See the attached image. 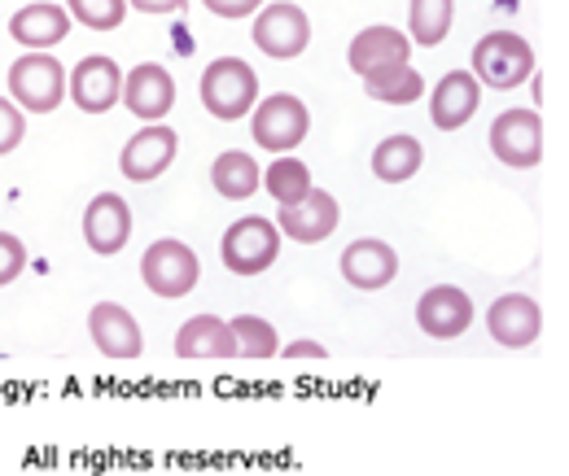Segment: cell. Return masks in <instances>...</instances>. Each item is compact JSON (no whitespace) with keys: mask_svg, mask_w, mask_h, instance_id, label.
I'll return each mask as SVG.
<instances>
[{"mask_svg":"<svg viewBox=\"0 0 569 476\" xmlns=\"http://www.w3.org/2000/svg\"><path fill=\"white\" fill-rule=\"evenodd\" d=\"M421 162H426V149H421L417 136H386L372 149V175H377L381 184H403V180H412V175L421 171Z\"/></svg>","mask_w":569,"mask_h":476,"instance_id":"cell-23","label":"cell"},{"mask_svg":"<svg viewBox=\"0 0 569 476\" xmlns=\"http://www.w3.org/2000/svg\"><path fill=\"white\" fill-rule=\"evenodd\" d=\"M473 70H478V79H482L487 88L512 92V88H521V83L530 79V70H535V49H530L521 36H512V31H491V36H482V40L473 44Z\"/></svg>","mask_w":569,"mask_h":476,"instance_id":"cell-3","label":"cell"},{"mask_svg":"<svg viewBox=\"0 0 569 476\" xmlns=\"http://www.w3.org/2000/svg\"><path fill=\"white\" fill-rule=\"evenodd\" d=\"M176 149H180V136H176L171 128L149 123V128H141L137 136L123 144L119 171H123L132 184H149V180H158V175L176 162Z\"/></svg>","mask_w":569,"mask_h":476,"instance_id":"cell-10","label":"cell"},{"mask_svg":"<svg viewBox=\"0 0 569 476\" xmlns=\"http://www.w3.org/2000/svg\"><path fill=\"white\" fill-rule=\"evenodd\" d=\"M198 275H202V263L198 254L184 245V241H153L141 259V280L149 293L158 297H184L198 288Z\"/></svg>","mask_w":569,"mask_h":476,"instance_id":"cell-5","label":"cell"},{"mask_svg":"<svg viewBox=\"0 0 569 476\" xmlns=\"http://www.w3.org/2000/svg\"><path fill=\"white\" fill-rule=\"evenodd\" d=\"M487 328H491V337L499 345L526 350V345H535L539 333H543V311L526 293H503V297L491 302V311H487Z\"/></svg>","mask_w":569,"mask_h":476,"instance_id":"cell-14","label":"cell"},{"mask_svg":"<svg viewBox=\"0 0 569 476\" xmlns=\"http://www.w3.org/2000/svg\"><path fill=\"white\" fill-rule=\"evenodd\" d=\"M277 254H281V227L268 223V219H259V214L237 219L223 232V241H219V259H223V267L232 275L268 272L277 263Z\"/></svg>","mask_w":569,"mask_h":476,"instance_id":"cell-2","label":"cell"},{"mask_svg":"<svg viewBox=\"0 0 569 476\" xmlns=\"http://www.w3.org/2000/svg\"><path fill=\"white\" fill-rule=\"evenodd\" d=\"M451 13H456V0H412L408 9V31L421 49H433L447 40L451 31Z\"/></svg>","mask_w":569,"mask_h":476,"instance_id":"cell-25","label":"cell"},{"mask_svg":"<svg viewBox=\"0 0 569 476\" xmlns=\"http://www.w3.org/2000/svg\"><path fill=\"white\" fill-rule=\"evenodd\" d=\"M211 184L219 189V198H228V202H246V198H254V193H259L263 171L254 166V158H250L246 149H228V153H219V158H214Z\"/></svg>","mask_w":569,"mask_h":476,"instance_id":"cell-22","label":"cell"},{"mask_svg":"<svg viewBox=\"0 0 569 476\" xmlns=\"http://www.w3.org/2000/svg\"><path fill=\"white\" fill-rule=\"evenodd\" d=\"M478 105H482V79L469 70H447L429 92V119L438 132L465 128L478 114Z\"/></svg>","mask_w":569,"mask_h":476,"instance_id":"cell-9","label":"cell"},{"mask_svg":"<svg viewBox=\"0 0 569 476\" xmlns=\"http://www.w3.org/2000/svg\"><path fill=\"white\" fill-rule=\"evenodd\" d=\"M281 354L284 358H325V345L320 341H289Z\"/></svg>","mask_w":569,"mask_h":476,"instance_id":"cell-33","label":"cell"},{"mask_svg":"<svg viewBox=\"0 0 569 476\" xmlns=\"http://www.w3.org/2000/svg\"><path fill=\"white\" fill-rule=\"evenodd\" d=\"M128 236H132V210H128V202L119 193H97L88 202V210H83V241H88V250L110 259V254H119L128 245Z\"/></svg>","mask_w":569,"mask_h":476,"instance_id":"cell-13","label":"cell"},{"mask_svg":"<svg viewBox=\"0 0 569 476\" xmlns=\"http://www.w3.org/2000/svg\"><path fill=\"white\" fill-rule=\"evenodd\" d=\"M412 53V40L395 27H363L351 49H347V67L356 74H372V70H386V67H403Z\"/></svg>","mask_w":569,"mask_h":476,"instance_id":"cell-19","label":"cell"},{"mask_svg":"<svg viewBox=\"0 0 569 476\" xmlns=\"http://www.w3.org/2000/svg\"><path fill=\"white\" fill-rule=\"evenodd\" d=\"M71 4V18L79 27H88V31H114V27H123V18H128V0H67Z\"/></svg>","mask_w":569,"mask_h":476,"instance_id":"cell-28","label":"cell"},{"mask_svg":"<svg viewBox=\"0 0 569 476\" xmlns=\"http://www.w3.org/2000/svg\"><path fill=\"white\" fill-rule=\"evenodd\" d=\"M67 92H71V79L62 62H53L49 53H22L9 67V97L36 114H53Z\"/></svg>","mask_w":569,"mask_h":476,"instance_id":"cell-4","label":"cell"},{"mask_svg":"<svg viewBox=\"0 0 569 476\" xmlns=\"http://www.w3.org/2000/svg\"><path fill=\"white\" fill-rule=\"evenodd\" d=\"M176 354L180 358H232L237 354L232 324H223L219 315H193L176 333Z\"/></svg>","mask_w":569,"mask_h":476,"instance_id":"cell-21","label":"cell"},{"mask_svg":"<svg viewBox=\"0 0 569 476\" xmlns=\"http://www.w3.org/2000/svg\"><path fill=\"white\" fill-rule=\"evenodd\" d=\"M22 136H27V119H22V110L9 105V97H0V158L13 153V149L22 144Z\"/></svg>","mask_w":569,"mask_h":476,"instance_id":"cell-30","label":"cell"},{"mask_svg":"<svg viewBox=\"0 0 569 476\" xmlns=\"http://www.w3.org/2000/svg\"><path fill=\"white\" fill-rule=\"evenodd\" d=\"M363 92L372 101H381V105H412V101L426 97V79H421V70H412L403 62V67H386L363 74Z\"/></svg>","mask_w":569,"mask_h":476,"instance_id":"cell-24","label":"cell"},{"mask_svg":"<svg viewBox=\"0 0 569 476\" xmlns=\"http://www.w3.org/2000/svg\"><path fill=\"white\" fill-rule=\"evenodd\" d=\"M123 105L141 119V123H162L176 105V79L158 62H141L123 79Z\"/></svg>","mask_w":569,"mask_h":476,"instance_id":"cell-17","label":"cell"},{"mask_svg":"<svg viewBox=\"0 0 569 476\" xmlns=\"http://www.w3.org/2000/svg\"><path fill=\"white\" fill-rule=\"evenodd\" d=\"M338 202H333V193H325V189H311L302 202L293 205H281V214H277V227H281L289 241H298V245H320L325 236H333L338 232Z\"/></svg>","mask_w":569,"mask_h":476,"instance_id":"cell-15","label":"cell"},{"mask_svg":"<svg viewBox=\"0 0 569 476\" xmlns=\"http://www.w3.org/2000/svg\"><path fill=\"white\" fill-rule=\"evenodd\" d=\"M88 337H92V345L101 354H110V358H141L144 350L141 324L119 302H97L88 311Z\"/></svg>","mask_w":569,"mask_h":476,"instance_id":"cell-16","label":"cell"},{"mask_svg":"<svg viewBox=\"0 0 569 476\" xmlns=\"http://www.w3.org/2000/svg\"><path fill=\"white\" fill-rule=\"evenodd\" d=\"M9 36L18 44H27L31 53H44L53 44H62L71 36V9L62 4H49V0H36V4H22L13 18H9Z\"/></svg>","mask_w":569,"mask_h":476,"instance_id":"cell-18","label":"cell"},{"mask_svg":"<svg viewBox=\"0 0 569 476\" xmlns=\"http://www.w3.org/2000/svg\"><path fill=\"white\" fill-rule=\"evenodd\" d=\"M232 337H237V354L246 358H272L281 354V341H277V328L259 315H237L232 320Z\"/></svg>","mask_w":569,"mask_h":476,"instance_id":"cell-27","label":"cell"},{"mask_svg":"<svg viewBox=\"0 0 569 476\" xmlns=\"http://www.w3.org/2000/svg\"><path fill=\"white\" fill-rule=\"evenodd\" d=\"M250 40L259 44V53H268L277 62H289V58H298L311 44V22H307V13L298 4L277 0V4H263L259 9Z\"/></svg>","mask_w":569,"mask_h":476,"instance_id":"cell-8","label":"cell"},{"mask_svg":"<svg viewBox=\"0 0 569 476\" xmlns=\"http://www.w3.org/2000/svg\"><path fill=\"white\" fill-rule=\"evenodd\" d=\"M417 324H421L426 337H460L473 324V297L465 288H456V284H433L417 302Z\"/></svg>","mask_w":569,"mask_h":476,"instance_id":"cell-11","label":"cell"},{"mask_svg":"<svg viewBox=\"0 0 569 476\" xmlns=\"http://www.w3.org/2000/svg\"><path fill=\"white\" fill-rule=\"evenodd\" d=\"M263 189H268L281 205H293V202H302L316 184H311V171H307L298 158H284L281 153V158L263 171Z\"/></svg>","mask_w":569,"mask_h":476,"instance_id":"cell-26","label":"cell"},{"mask_svg":"<svg viewBox=\"0 0 569 476\" xmlns=\"http://www.w3.org/2000/svg\"><path fill=\"white\" fill-rule=\"evenodd\" d=\"M214 18H250L254 9H263V0H207Z\"/></svg>","mask_w":569,"mask_h":476,"instance_id":"cell-31","label":"cell"},{"mask_svg":"<svg viewBox=\"0 0 569 476\" xmlns=\"http://www.w3.org/2000/svg\"><path fill=\"white\" fill-rule=\"evenodd\" d=\"M259 101V74L250 70V62L241 58H214L207 74H202V105L211 110L214 119L237 123L254 110Z\"/></svg>","mask_w":569,"mask_h":476,"instance_id":"cell-1","label":"cell"},{"mask_svg":"<svg viewBox=\"0 0 569 476\" xmlns=\"http://www.w3.org/2000/svg\"><path fill=\"white\" fill-rule=\"evenodd\" d=\"M123 97V70L114 58L92 53L71 70V101L83 114H106Z\"/></svg>","mask_w":569,"mask_h":476,"instance_id":"cell-12","label":"cell"},{"mask_svg":"<svg viewBox=\"0 0 569 476\" xmlns=\"http://www.w3.org/2000/svg\"><path fill=\"white\" fill-rule=\"evenodd\" d=\"M128 4L141 9V13H184L189 0H128Z\"/></svg>","mask_w":569,"mask_h":476,"instance_id":"cell-32","label":"cell"},{"mask_svg":"<svg viewBox=\"0 0 569 476\" xmlns=\"http://www.w3.org/2000/svg\"><path fill=\"white\" fill-rule=\"evenodd\" d=\"M27 267V245L13 236V232H0V288L13 284Z\"/></svg>","mask_w":569,"mask_h":476,"instance_id":"cell-29","label":"cell"},{"mask_svg":"<svg viewBox=\"0 0 569 476\" xmlns=\"http://www.w3.org/2000/svg\"><path fill=\"white\" fill-rule=\"evenodd\" d=\"M342 275H347V284H356L363 293H377V288H386V284L399 275V259H395V250H390L386 241L363 236L356 245H347V254H342Z\"/></svg>","mask_w":569,"mask_h":476,"instance_id":"cell-20","label":"cell"},{"mask_svg":"<svg viewBox=\"0 0 569 476\" xmlns=\"http://www.w3.org/2000/svg\"><path fill=\"white\" fill-rule=\"evenodd\" d=\"M491 153L503 166L530 171L543 162V119L539 110H503L491 123Z\"/></svg>","mask_w":569,"mask_h":476,"instance_id":"cell-6","label":"cell"},{"mask_svg":"<svg viewBox=\"0 0 569 476\" xmlns=\"http://www.w3.org/2000/svg\"><path fill=\"white\" fill-rule=\"evenodd\" d=\"M307 128H311V114L298 97L289 92H277L268 101L254 105V119H250V132H254V144L272 149V153H289L307 140Z\"/></svg>","mask_w":569,"mask_h":476,"instance_id":"cell-7","label":"cell"}]
</instances>
